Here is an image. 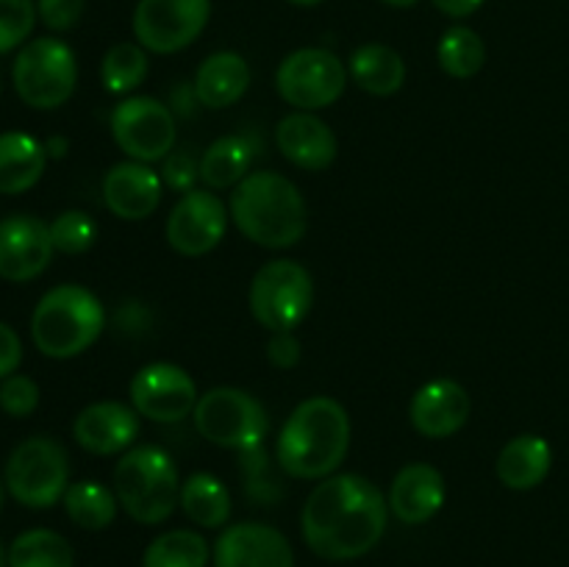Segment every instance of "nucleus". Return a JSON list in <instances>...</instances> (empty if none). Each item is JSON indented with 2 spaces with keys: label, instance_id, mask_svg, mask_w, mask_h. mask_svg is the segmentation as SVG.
I'll return each mask as SVG.
<instances>
[{
  "label": "nucleus",
  "instance_id": "1",
  "mask_svg": "<svg viewBox=\"0 0 569 567\" xmlns=\"http://www.w3.org/2000/svg\"><path fill=\"white\" fill-rule=\"evenodd\" d=\"M389 523V504L381 489L359 472L322 478L300 511L306 545L320 559L350 561L367 556Z\"/></svg>",
  "mask_w": 569,
  "mask_h": 567
},
{
  "label": "nucleus",
  "instance_id": "2",
  "mask_svg": "<svg viewBox=\"0 0 569 567\" xmlns=\"http://www.w3.org/2000/svg\"><path fill=\"white\" fill-rule=\"evenodd\" d=\"M350 450V417L339 400L315 395L295 406L278 437V465L287 476L322 481L333 476Z\"/></svg>",
  "mask_w": 569,
  "mask_h": 567
},
{
  "label": "nucleus",
  "instance_id": "3",
  "mask_svg": "<svg viewBox=\"0 0 569 567\" xmlns=\"http://www.w3.org/2000/svg\"><path fill=\"white\" fill-rule=\"evenodd\" d=\"M228 215L250 242L270 250L292 248L309 231L303 195L287 176L272 170L248 172L233 187Z\"/></svg>",
  "mask_w": 569,
  "mask_h": 567
},
{
  "label": "nucleus",
  "instance_id": "4",
  "mask_svg": "<svg viewBox=\"0 0 569 567\" xmlns=\"http://www.w3.org/2000/svg\"><path fill=\"white\" fill-rule=\"evenodd\" d=\"M103 328V304L78 284H61L44 292L31 317L33 345L50 359H76L98 342Z\"/></svg>",
  "mask_w": 569,
  "mask_h": 567
},
{
  "label": "nucleus",
  "instance_id": "5",
  "mask_svg": "<svg viewBox=\"0 0 569 567\" xmlns=\"http://www.w3.org/2000/svg\"><path fill=\"white\" fill-rule=\"evenodd\" d=\"M114 495L120 509L142 526H159L170 520L181 498V476L159 445H133L114 467Z\"/></svg>",
  "mask_w": 569,
  "mask_h": 567
},
{
  "label": "nucleus",
  "instance_id": "6",
  "mask_svg": "<svg viewBox=\"0 0 569 567\" xmlns=\"http://www.w3.org/2000/svg\"><path fill=\"white\" fill-rule=\"evenodd\" d=\"M11 81L26 106L50 111L72 98L78 83L76 53L67 42L56 37L31 39L17 53L11 67Z\"/></svg>",
  "mask_w": 569,
  "mask_h": 567
},
{
  "label": "nucleus",
  "instance_id": "7",
  "mask_svg": "<svg viewBox=\"0 0 569 567\" xmlns=\"http://www.w3.org/2000/svg\"><path fill=\"white\" fill-rule=\"evenodd\" d=\"M3 484L17 504L28 509H50L64 500L70 487V461L64 445L53 437H28L11 450Z\"/></svg>",
  "mask_w": 569,
  "mask_h": 567
},
{
  "label": "nucleus",
  "instance_id": "8",
  "mask_svg": "<svg viewBox=\"0 0 569 567\" xmlns=\"http://www.w3.org/2000/svg\"><path fill=\"white\" fill-rule=\"evenodd\" d=\"M256 322L270 334L295 331L315 304V281L300 261L272 259L256 270L248 292Z\"/></svg>",
  "mask_w": 569,
  "mask_h": 567
},
{
  "label": "nucleus",
  "instance_id": "9",
  "mask_svg": "<svg viewBox=\"0 0 569 567\" xmlns=\"http://www.w3.org/2000/svg\"><path fill=\"white\" fill-rule=\"evenodd\" d=\"M192 420L206 442L231 450L259 448L267 434L264 406L237 387H214L200 395Z\"/></svg>",
  "mask_w": 569,
  "mask_h": 567
},
{
  "label": "nucleus",
  "instance_id": "10",
  "mask_svg": "<svg viewBox=\"0 0 569 567\" xmlns=\"http://www.w3.org/2000/svg\"><path fill=\"white\" fill-rule=\"evenodd\" d=\"M348 76V67L331 50L300 48L278 64L276 89L298 111H320L342 98Z\"/></svg>",
  "mask_w": 569,
  "mask_h": 567
},
{
  "label": "nucleus",
  "instance_id": "11",
  "mask_svg": "<svg viewBox=\"0 0 569 567\" xmlns=\"http://www.w3.org/2000/svg\"><path fill=\"white\" fill-rule=\"evenodd\" d=\"M109 126L117 148L142 165L167 159L176 148V117L161 100L148 94L120 100L111 111Z\"/></svg>",
  "mask_w": 569,
  "mask_h": 567
},
{
  "label": "nucleus",
  "instance_id": "12",
  "mask_svg": "<svg viewBox=\"0 0 569 567\" xmlns=\"http://www.w3.org/2000/svg\"><path fill=\"white\" fill-rule=\"evenodd\" d=\"M211 17V0H139L133 37L148 53L170 56L189 48Z\"/></svg>",
  "mask_w": 569,
  "mask_h": 567
},
{
  "label": "nucleus",
  "instance_id": "13",
  "mask_svg": "<svg viewBox=\"0 0 569 567\" xmlns=\"http://www.w3.org/2000/svg\"><path fill=\"white\" fill-rule=\"evenodd\" d=\"M128 395L137 415L153 422H181L183 417H192L200 398L194 378L170 361H153L137 370Z\"/></svg>",
  "mask_w": 569,
  "mask_h": 567
},
{
  "label": "nucleus",
  "instance_id": "14",
  "mask_svg": "<svg viewBox=\"0 0 569 567\" xmlns=\"http://www.w3.org/2000/svg\"><path fill=\"white\" fill-rule=\"evenodd\" d=\"M228 209L211 189H189L167 217V245L181 256H206L222 242Z\"/></svg>",
  "mask_w": 569,
  "mask_h": 567
},
{
  "label": "nucleus",
  "instance_id": "15",
  "mask_svg": "<svg viewBox=\"0 0 569 567\" xmlns=\"http://www.w3.org/2000/svg\"><path fill=\"white\" fill-rule=\"evenodd\" d=\"M50 226L33 215H9L0 220V278L11 284L33 281L53 259Z\"/></svg>",
  "mask_w": 569,
  "mask_h": 567
},
{
  "label": "nucleus",
  "instance_id": "16",
  "mask_svg": "<svg viewBox=\"0 0 569 567\" xmlns=\"http://www.w3.org/2000/svg\"><path fill=\"white\" fill-rule=\"evenodd\" d=\"M214 567H295V550L276 526L237 523L214 543Z\"/></svg>",
  "mask_w": 569,
  "mask_h": 567
},
{
  "label": "nucleus",
  "instance_id": "17",
  "mask_svg": "<svg viewBox=\"0 0 569 567\" xmlns=\"http://www.w3.org/2000/svg\"><path fill=\"white\" fill-rule=\"evenodd\" d=\"M409 420L428 439H448L470 420V395L453 378H433L411 398Z\"/></svg>",
  "mask_w": 569,
  "mask_h": 567
},
{
  "label": "nucleus",
  "instance_id": "18",
  "mask_svg": "<svg viewBox=\"0 0 569 567\" xmlns=\"http://www.w3.org/2000/svg\"><path fill=\"white\" fill-rule=\"evenodd\" d=\"M72 437L94 456L126 454L139 437V415L133 406L120 404V400H100L78 411L72 422Z\"/></svg>",
  "mask_w": 569,
  "mask_h": 567
},
{
  "label": "nucleus",
  "instance_id": "19",
  "mask_svg": "<svg viewBox=\"0 0 569 567\" xmlns=\"http://www.w3.org/2000/svg\"><path fill=\"white\" fill-rule=\"evenodd\" d=\"M161 183L159 172L142 161H120L103 176V200L109 211L120 220H148L161 203Z\"/></svg>",
  "mask_w": 569,
  "mask_h": 567
},
{
  "label": "nucleus",
  "instance_id": "20",
  "mask_svg": "<svg viewBox=\"0 0 569 567\" xmlns=\"http://www.w3.org/2000/svg\"><path fill=\"white\" fill-rule=\"evenodd\" d=\"M276 145L283 159L306 172H322L337 159V133L315 111H292L276 128Z\"/></svg>",
  "mask_w": 569,
  "mask_h": 567
},
{
  "label": "nucleus",
  "instance_id": "21",
  "mask_svg": "<svg viewBox=\"0 0 569 567\" xmlns=\"http://www.w3.org/2000/svg\"><path fill=\"white\" fill-rule=\"evenodd\" d=\"M445 476L433 465L426 461H411L400 467L392 478L387 504L389 511L406 526H420L428 523L445 506Z\"/></svg>",
  "mask_w": 569,
  "mask_h": 567
},
{
  "label": "nucleus",
  "instance_id": "22",
  "mask_svg": "<svg viewBox=\"0 0 569 567\" xmlns=\"http://www.w3.org/2000/svg\"><path fill=\"white\" fill-rule=\"evenodd\" d=\"M250 87V67L233 50H220L200 61L194 72V94L206 109H228Z\"/></svg>",
  "mask_w": 569,
  "mask_h": 567
},
{
  "label": "nucleus",
  "instance_id": "23",
  "mask_svg": "<svg viewBox=\"0 0 569 567\" xmlns=\"http://www.w3.org/2000/svg\"><path fill=\"white\" fill-rule=\"evenodd\" d=\"M550 467H553V448L548 439L539 434H520L509 445H503L495 470L503 487L528 493L548 478Z\"/></svg>",
  "mask_w": 569,
  "mask_h": 567
},
{
  "label": "nucleus",
  "instance_id": "24",
  "mask_svg": "<svg viewBox=\"0 0 569 567\" xmlns=\"http://www.w3.org/2000/svg\"><path fill=\"white\" fill-rule=\"evenodd\" d=\"M44 165H48V150L31 133H0V195H20L37 187Z\"/></svg>",
  "mask_w": 569,
  "mask_h": 567
},
{
  "label": "nucleus",
  "instance_id": "25",
  "mask_svg": "<svg viewBox=\"0 0 569 567\" xmlns=\"http://www.w3.org/2000/svg\"><path fill=\"white\" fill-rule=\"evenodd\" d=\"M348 72L359 89L376 98H389L406 83V61L398 50L381 42H367L353 50Z\"/></svg>",
  "mask_w": 569,
  "mask_h": 567
},
{
  "label": "nucleus",
  "instance_id": "26",
  "mask_svg": "<svg viewBox=\"0 0 569 567\" xmlns=\"http://www.w3.org/2000/svg\"><path fill=\"white\" fill-rule=\"evenodd\" d=\"M178 506L183 515L200 528H220L231 517V493L226 484L211 472H192L181 484V498Z\"/></svg>",
  "mask_w": 569,
  "mask_h": 567
},
{
  "label": "nucleus",
  "instance_id": "27",
  "mask_svg": "<svg viewBox=\"0 0 569 567\" xmlns=\"http://www.w3.org/2000/svg\"><path fill=\"white\" fill-rule=\"evenodd\" d=\"M253 145L244 137H220L200 156L198 172L209 189H233L250 172Z\"/></svg>",
  "mask_w": 569,
  "mask_h": 567
},
{
  "label": "nucleus",
  "instance_id": "28",
  "mask_svg": "<svg viewBox=\"0 0 569 567\" xmlns=\"http://www.w3.org/2000/svg\"><path fill=\"white\" fill-rule=\"evenodd\" d=\"M117 495L100 481H76L64 493V511L83 531H103L114 523Z\"/></svg>",
  "mask_w": 569,
  "mask_h": 567
},
{
  "label": "nucleus",
  "instance_id": "29",
  "mask_svg": "<svg viewBox=\"0 0 569 567\" xmlns=\"http://www.w3.org/2000/svg\"><path fill=\"white\" fill-rule=\"evenodd\" d=\"M9 567H76V554L59 531L31 528L11 543Z\"/></svg>",
  "mask_w": 569,
  "mask_h": 567
},
{
  "label": "nucleus",
  "instance_id": "30",
  "mask_svg": "<svg viewBox=\"0 0 569 567\" xmlns=\"http://www.w3.org/2000/svg\"><path fill=\"white\" fill-rule=\"evenodd\" d=\"M209 543L198 531L189 528H172L159 534L144 548L142 567H206L209 565Z\"/></svg>",
  "mask_w": 569,
  "mask_h": 567
},
{
  "label": "nucleus",
  "instance_id": "31",
  "mask_svg": "<svg viewBox=\"0 0 569 567\" xmlns=\"http://www.w3.org/2000/svg\"><path fill=\"white\" fill-rule=\"evenodd\" d=\"M437 59L450 78L467 81V78H476L487 64V44L472 28L453 26L439 37Z\"/></svg>",
  "mask_w": 569,
  "mask_h": 567
},
{
  "label": "nucleus",
  "instance_id": "32",
  "mask_svg": "<svg viewBox=\"0 0 569 567\" xmlns=\"http://www.w3.org/2000/svg\"><path fill=\"white\" fill-rule=\"evenodd\" d=\"M148 72V50L139 42L114 44V48L106 50L103 61H100V81H103L106 92L111 94L133 92L137 87H142Z\"/></svg>",
  "mask_w": 569,
  "mask_h": 567
},
{
  "label": "nucleus",
  "instance_id": "33",
  "mask_svg": "<svg viewBox=\"0 0 569 567\" xmlns=\"http://www.w3.org/2000/svg\"><path fill=\"white\" fill-rule=\"evenodd\" d=\"M50 239H53V248L59 250V253H87L94 245V239H98V226H94V220L87 211H61V215L50 222Z\"/></svg>",
  "mask_w": 569,
  "mask_h": 567
},
{
  "label": "nucleus",
  "instance_id": "34",
  "mask_svg": "<svg viewBox=\"0 0 569 567\" xmlns=\"http://www.w3.org/2000/svg\"><path fill=\"white\" fill-rule=\"evenodd\" d=\"M37 17L33 0H0V53L26 44L37 26Z\"/></svg>",
  "mask_w": 569,
  "mask_h": 567
},
{
  "label": "nucleus",
  "instance_id": "35",
  "mask_svg": "<svg viewBox=\"0 0 569 567\" xmlns=\"http://www.w3.org/2000/svg\"><path fill=\"white\" fill-rule=\"evenodd\" d=\"M37 406H39V387L33 378L20 376V372L3 378V384H0V409H3L6 415L28 417L37 411Z\"/></svg>",
  "mask_w": 569,
  "mask_h": 567
},
{
  "label": "nucleus",
  "instance_id": "36",
  "mask_svg": "<svg viewBox=\"0 0 569 567\" xmlns=\"http://www.w3.org/2000/svg\"><path fill=\"white\" fill-rule=\"evenodd\" d=\"M87 0H37V14L50 31H70L83 17Z\"/></svg>",
  "mask_w": 569,
  "mask_h": 567
},
{
  "label": "nucleus",
  "instance_id": "37",
  "mask_svg": "<svg viewBox=\"0 0 569 567\" xmlns=\"http://www.w3.org/2000/svg\"><path fill=\"white\" fill-rule=\"evenodd\" d=\"M267 359L278 367V370H292L300 361V342L292 331L272 334L267 342Z\"/></svg>",
  "mask_w": 569,
  "mask_h": 567
},
{
  "label": "nucleus",
  "instance_id": "38",
  "mask_svg": "<svg viewBox=\"0 0 569 567\" xmlns=\"http://www.w3.org/2000/svg\"><path fill=\"white\" fill-rule=\"evenodd\" d=\"M22 361V342L17 331L6 322H0V381L14 376Z\"/></svg>",
  "mask_w": 569,
  "mask_h": 567
},
{
  "label": "nucleus",
  "instance_id": "39",
  "mask_svg": "<svg viewBox=\"0 0 569 567\" xmlns=\"http://www.w3.org/2000/svg\"><path fill=\"white\" fill-rule=\"evenodd\" d=\"M200 176L198 167L189 165L183 156H176V159H167V167H164V181L170 183V187L176 189H187L189 192V183H192V178Z\"/></svg>",
  "mask_w": 569,
  "mask_h": 567
},
{
  "label": "nucleus",
  "instance_id": "40",
  "mask_svg": "<svg viewBox=\"0 0 569 567\" xmlns=\"http://www.w3.org/2000/svg\"><path fill=\"white\" fill-rule=\"evenodd\" d=\"M431 3L437 6V9L442 11V14L453 17V20H461V17L476 14V11L481 9V6L487 3V0H431Z\"/></svg>",
  "mask_w": 569,
  "mask_h": 567
},
{
  "label": "nucleus",
  "instance_id": "41",
  "mask_svg": "<svg viewBox=\"0 0 569 567\" xmlns=\"http://www.w3.org/2000/svg\"><path fill=\"white\" fill-rule=\"evenodd\" d=\"M44 150H48L50 156H56V159H59V156L67 153V139H50V142L44 145Z\"/></svg>",
  "mask_w": 569,
  "mask_h": 567
},
{
  "label": "nucleus",
  "instance_id": "42",
  "mask_svg": "<svg viewBox=\"0 0 569 567\" xmlns=\"http://www.w3.org/2000/svg\"><path fill=\"white\" fill-rule=\"evenodd\" d=\"M381 3L392 6V9H411V6H417L420 0H381Z\"/></svg>",
  "mask_w": 569,
  "mask_h": 567
},
{
  "label": "nucleus",
  "instance_id": "43",
  "mask_svg": "<svg viewBox=\"0 0 569 567\" xmlns=\"http://www.w3.org/2000/svg\"><path fill=\"white\" fill-rule=\"evenodd\" d=\"M0 567H9V550L3 543H0Z\"/></svg>",
  "mask_w": 569,
  "mask_h": 567
},
{
  "label": "nucleus",
  "instance_id": "44",
  "mask_svg": "<svg viewBox=\"0 0 569 567\" xmlns=\"http://www.w3.org/2000/svg\"><path fill=\"white\" fill-rule=\"evenodd\" d=\"M289 3H295V6H320L322 0H289Z\"/></svg>",
  "mask_w": 569,
  "mask_h": 567
},
{
  "label": "nucleus",
  "instance_id": "45",
  "mask_svg": "<svg viewBox=\"0 0 569 567\" xmlns=\"http://www.w3.org/2000/svg\"><path fill=\"white\" fill-rule=\"evenodd\" d=\"M3 487H6V484L0 481V506H3Z\"/></svg>",
  "mask_w": 569,
  "mask_h": 567
},
{
  "label": "nucleus",
  "instance_id": "46",
  "mask_svg": "<svg viewBox=\"0 0 569 567\" xmlns=\"http://www.w3.org/2000/svg\"><path fill=\"white\" fill-rule=\"evenodd\" d=\"M0 92H3V78H0Z\"/></svg>",
  "mask_w": 569,
  "mask_h": 567
}]
</instances>
